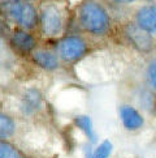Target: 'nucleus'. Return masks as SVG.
Listing matches in <instances>:
<instances>
[{
    "label": "nucleus",
    "mask_w": 156,
    "mask_h": 158,
    "mask_svg": "<svg viewBox=\"0 0 156 158\" xmlns=\"http://www.w3.org/2000/svg\"><path fill=\"white\" fill-rule=\"evenodd\" d=\"M0 158H22V154L13 145L0 141Z\"/></svg>",
    "instance_id": "obj_14"
},
{
    "label": "nucleus",
    "mask_w": 156,
    "mask_h": 158,
    "mask_svg": "<svg viewBox=\"0 0 156 158\" xmlns=\"http://www.w3.org/2000/svg\"><path fill=\"white\" fill-rule=\"evenodd\" d=\"M120 118L122 122V126L129 131H137L142 128L144 124V119L142 114L139 112L135 107L129 105H122L120 107Z\"/></svg>",
    "instance_id": "obj_7"
},
{
    "label": "nucleus",
    "mask_w": 156,
    "mask_h": 158,
    "mask_svg": "<svg viewBox=\"0 0 156 158\" xmlns=\"http://www.w3.org/2000/svg\"><path fill=\"white\" fill-rule=\"evenodd\" d=\"M33 60L43 69L55 71L59 68V58L48 50H37L33 52Z\"/></svg>",
    "instance_id": "obj_9"
},
{
    "label": "nucleus",
    "mask_w": 156,
    "mask_h": 158,
    "mask_svg": "<svg viewBox=\"0 0 156 158\" xmlns=\"http://www.w3.org/2000/svg\"><path fill=\"white\" fill-rule=\"evenodd\" d=\"M41 27L44 35L49 38L57 37L64 27V17L61 10L53 4L46 5L41 12Z\"/></svg>",
    "instance_id": "obj_4"
},
{
    "label": "nucleus",
    "mask_w": 156,
    "mask_h": 158,
    "mask_svg": "<svg viewBox=\"0 0 156 158\" xmlns=\"http://www.w3.org/2000/svg\"><path fill=\"white\" fill-rule=\"evenodd\" d=\"M111 2H113L116 4H131V3L137 2V0H111Z\"/></svg>",
    "instance_id": "obj_16"
},
{
    "label": "nucleus",
    "mask_w": 156,
    "mask_h": 158,
    "mask_svg": "<svg viewBox=\"0 0 156 158\" xmlns=\"http://www.w3.org/2000/svg\"><path fill=\"white\" fill-rule=\"evenodd\" d=\"M57 55L66 63H73L81 59L87 51V43L83 38L77 35L66 37L57 43Z\"/></svg>",
    "instance_id": "obj_3"
},
{
    "label": "nucleus",
    "mask_w": 156,
    "mask_h": 158,
    "mask_svg": "<svg viewBox=\"0 0 156 158\" xmlns=\"http://www.w3.org/2000/svg\"><path fill=\"white\" fill-rule=\"evenodd\" d=\"M16 131V124L13 119L8 115L0 112V140L10 137Z\"/></svg>",
    "instance_id": "obj_11"
},
{
    "label": "nucleus",
    "mask_w": 156,
    "mask_h": 158,
    "mask_svg": "<svg viewBox=\"0 0 156 158\" xmlns=\"http://www.w3.org/2000/svg\"><path fill=\"white\" fill-rule=\"evenodd\" d=\"M78 21L83 30L96 37L108 34L112 26V20L108 10L96 0H85L80 5Z\"/></svg>",
    "instance_id": "obj_1"
},
{
    "label": "nucleus",
    "mask_w": 156,
    "mask_h": 158,
    "mask_svg": "<svg viewBox=\"0 0 156 158\" xmlns=\"http://www.w3.org/2000/svg\"><path fill=\"white\" fill-rule=\"evenodd\" d=\"M76 124L77 127L83 131V133L90 139V141H95L96 136H95V132H94V126H92V120L90 119V116L87 115H81V116H77L76 118Z\"/></svg>",
    "instance_id": "obj_10"
},
{
    "label": "nucleus",
    "mask_w": 156,
    "mask_h": 158,
    "mask_svg": "<svg viewBox=\"0 0 156 158\" xmlns=\"http://www.w3.org/2000/svg\"><path fill=\"white\" fill-rule=\"evenodd\" d=\"M13 46L21 52H34L35 48V39L31 34L25 30H16L12 34Z\"/></svg>",
    "instance_id": "obj_8"
},
{
    "label": "nucleus",
    "mask_w": 156,
    "mask_h": 158,
    "mask_svg": "<svg viewBox=\"0 0 156 158\" xmlns=\"http://www.w3.org/2000/svg\"><path fill=\"white\" fill-rule=\"evenodd\" d=\"M0 9L25 29L34 27L39 20L37 9L30 0H0Z\"/></svg>",
    "instance_id": "obj_2"
},
{
    "label": "nucleus",
    "mask_w": 156,
    "mask_h": 158,
    "mask_svg": "<svg viewBox=\"0 0 156 158\" xmlns=\"http://www.w3.org/2000/svg\"><path fill=\"white\" fill-rule=\"evenodd\" d=\"M41 102H42V97H41V94L38 93V90L31 89L25 94L22 105H24V109L27 112H31V111H34L35 109H38L39 105H41Z\"/></svg>",
    "instance_id": "obj_12"
},
{
    "label": "nucleus",
    "mask_w": 156,
    "mask_h": 158,
    "mask_svg": "<svg viewBox=\"0 0 156 158\" xmlns=\"http://www.w3.org/2000/svg\"><path fill=\"white\" fill-rule=\"evenodd\" d=\"M113 145L109 140H104L103 143H100L95 149H94L87 158H109L111 153H112Z\"/></svg>",
    "instance_id": "obj_13"
},
{
    "label": "nucleus",
    "mask_w": 156,
    "mask_h": 158,
    "mask_svg": "<svg viewBox=\"0 0 156 158\" xmlns=\"http://www.w3.org/2000/svg\"><path fill=\"white\" fill-rule=\"evenodd\" d=\"M134 22L152 37L156 35V4H147L139 8L135 16Z\"/></svg>",
    "instance_id": "obj_6"
},
{
    "label": "nucleus",
    "mask_w": 156,
    "mask_h": 158,
    "mask_svg": "<svg viewBox=\"0 0 156 158\" xmlns=\"http://www.w3.org/2000/svg\"><path fill=\"white\" fill-rule=\"evenodd\" d=\"M125 37L131 43V46L141 52H151L155 46V39L151 34L142 30L135 22H130L125 26Z\"/></svg>",
    "instance_id": "obj_5"
},
{
    "label": "nucleus",
    "mask_w": 156,
    "mask_h": 158,
    "mask_svg": "<svg viewBox=\"0 0 156 158\" xmlns=\"http://www.w3.org/2000/svg\"><path fill=\"white\" fill-rule=\"evenodd\" d=\"M147 81L152 88L156 89V58L151 60V63L147 67Z\"/></svg>",
    "instance_id": "obj_15"
}]
</instances>
